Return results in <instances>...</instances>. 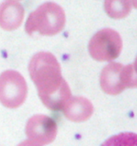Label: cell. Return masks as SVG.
Returning a JSON list of instances; mask_svg holds the SVG:
<instances>
[{
    "mask_svg": "<svg viewBox=\"0 0 137 146\" xmlns=\"http://www.w3.org/2000/svg\"><path fill=\"white\" fill-rule=\"evenodd\" d=\"M28 70L42 103L52 111L62 110L72 95L56 57L46 51L36 53L29 62Z\"/></svg>",
    "mask_w": 137,
    "mask_h": 146,
    "instance_id": "6da1fadb",
    "label": "cell"
},
{
    "mask_svg": "<svg viewBox=\"0 0 137 146\" xmlns=\"http://www.w3.org/2000/svg\"><path fill=\"white\" fill-rule=\"evenodd\" d=\"M65 23L64 9L57 3L48 1L29 14L25 22V31L28 35L38 33L43 36H54L64 29Z\"/></svg>",
    "mask_w": 137,
    "mask_h": 146,
    "instance_id": "7a4b0ae2",
    "label": "cell"
},
{
    "mask_svg": "<svg viewBox=\"0 0 137 146\" xmlns=\"http://www.w3.org/2000/svg\"><path fill=\"white\" fill-rule=\"evenodd\" d=\"M123 42L120 34L112 28L97 31L88 44L90 56L96 61H112L120 55Z\"/></svg>",
    "mask_w": 137,
    "mask_h": 146,
    "instance_id": "3957f363",
    "label": "cell"
},
{
    "mask_svg": "<svg viewBox=\"0 0 137 146\" xmlns=\"http://www.w3.org/2000/svg\"><path fill=\"white\" fill-rule=\"evenodd\" d=\"M27 96V83L15 70H6L0 74V102L7 108H18Z\"/></svg>",
    "mask_w": 137,
    "mask_h": 146,
    "instance_id": "277c9868",
    "label": "cell"
},
{
    "mask_svg": "<svg viewBox=\"0 0 137 146\" xmlns=\"http://www.w3.org/2000/svg\"><path fill=\"white\" fill-rule=\"evenodd\" d=\"M25 132L28 139L40 145H46L54 141L57 135V124L51 117L37 114L27 121Z\"/></svg>",
    "mask_w": 137,
    "mask_h": 146,
    "instance_id": "5b68a950",
    "label": "cell"
},
{
    "mask_svg": "<svg viewBox=\"0 0 137 146\" xmlns=\"http://www.w3.org/2000/svg\"><path fill=\"white\" fill-rule=\"evenodd\" d=\"M123 65L111 62L102 69L100 74V87L109 95H118L126 88L123 79Z\"/></svg>",
    "mask_w": 137,
    "mask_h": 146,
    "instance_id": "8992f818",
    "label": "cell"
},
{
    "mask_svg": "<svg viewBox=\"0 0 137 146\" xmlns=\"http://www.w3.org/2000/svg\"><path fill=\"white\" fill-rule=\"evenodd\" d=\"M24 7L17 0H5L0 4V27L13 31L21 26L24 19Z\"/></svg>",
    "mask_w": 137,
    "mask_h": 146,
    "instance_id": "52a82bcc",
    "label": "cell"
},
{
    "mask_svg": "<svg viewBox=\"0 0 137 146\" xmlns=\"http://www.w3.org/2000/svg\"><path fill=\"white\" fill-rule=\"evenodd\" d=\"M93 105L87 98L82 96H71L62 111L65 117L72 122H84L93 114Z\"/></svg>",
    "mask_w": 137,
    "mask_h": 146,
    "instance_id": "ba28073f",
    "label": "cell"
},
{
    "mask_svg": "<svg viewBox=\"0 0 137 146\" xmlns=\"http://www.w3.org/2000/svg\"><path fill=\"white\" fill-rule=\"evenodd\" d=\"M105 13L112 19L126 18L132 11L129 0H104Z\"/></svg>",
    "mask_w": 137,
    "mask_h": 146,
    "instance_id": "9c48e42d",
    "label": "cell"
},
{
    "mask_svg": "<svg viewBox=\"0 0 137 146\" xmlns=\"http://www.w3.org/2000/svg\"><path fill=\"white\" fill-rule=\"evenodd\" d=\"M101 146H137V134L124 132L110 137Z\"/></svg>",
    "mask_w": 137,
    "mask_h": 146,
    "instance_id": "30bf717a",
    "label": "cell"
},
{
    "mask_svg": "<svg viewBox=\"0 0 137 146\" xmlns=\"http://www.w3.org/2000/svg\"><path fill=\"white\" fill-rule=\"evenodd\" d=\"M18 146H41V145L37 143V142L32 141V140H30V139H27V140H25V141L21 142Z\"/></svg>",
    "mask_w": 137,
    "mask_h": 146,
    "instance_id": "8fae6325",
    "label": "cell"
},
{
    "mask_svg": "<svg viewBox=\"0 0 137 146\" xmlns=\"http://www.w3.org/2000/svg\"><path fill=\"white\" fill-rule=\"evenodd\" d=\"M129 1H130L132 7H134L135 9H137V0H129Z\"/></svg>",
    "mask_w": 137,
    "mask_h": 146,
    "instance_id": "7c38bea8",
    "label": "cell"
},
{
    "mask_svg": "<svg viewBox=\"0 0 137 146\" xmlns=\"http://www.w3.org/2000/svg\"><path fill=\"white\" fill-rule=\"evenodd\" d=\"M133 67H134V70H135V72H136V74H137V56H136V59H135L134 64H133Z\"/></svg>",
    "mask_w": 137,
    "mask_h": 146,
    "instance_id": "4fadbf2b",
    "label": "cell"
},
{
    "mask_svg": "<svg viewBox=\"0 0 137 146\" xmlns=\"http://www.w3.org/2000/svg\"><path fill=\"white\" fill-rule=\"evenodd\" d=\"M17 1H20V0H17Z\"/></svg>",
    "mask_w": 137,
    "mask_h": 146,
    "instance_id": "5bb4252c",
    "label": "cell"
}]
</instances>
